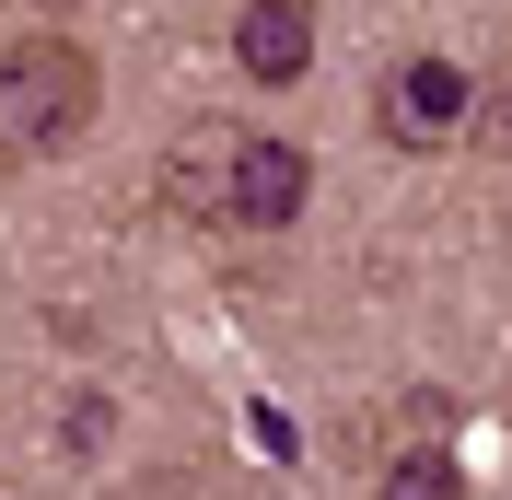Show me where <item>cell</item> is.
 Wrapping results in <instances>:
<instances>
[{"label":"cell","mask_w":512,"mask_h":500,"mask_svg":"<svg viewBox=\"0 0 512 500\" xmlns=\"http://www.w3.org/2000/svg\"><path fill=\"white\" fill-rule=\"evenodd\" d=\"M489 140H501V152H512V70H501V82H489Z\"/></svg>","instance_id":"7"},{"label":"cell","mask_w":512,"mask_h":500,"mask_svg":"<svg viewBox=\"0 0 512 500\" xmlns=\"http://www.w3.org/2000/svg\"><path fill=\"white\" fill-rule=\"evenodd\" d=\"M303 198H315V163L291 152V140H233V233H291V221H303Z\"/></svg>","instance_id":"2"},{"label":"cell","mask_w":512,"mask_h":500,"mask_svg":"<svg viewBox=\"0 0 512 500\" xmlns=\"http://www.w3.org/2000/svg\"><path fill=\"white\" fill-rule=\"evenodd\" d=\"M466 105H478V82L454 59H408L384 82V128H396V140H443V128H466Z\"/></svg>","instance_id":"4"},{"label":"cell","mask_w":512,"mask_h":500,"mask_svg":"<svg viewBox=\"0 0 512 500\" xmlns=\"http://www.w3.org/2000/svg\"><path fill=\"white\" fill-rule=\"evenodd\" d=\"M233 70H245V82H303V70H315V12H303V0H245Z\"/></svg>","instance_id":"3"},{"label":"cell","mask_w":512,"mask_h":500,"mask_svg":"<svg viewBox=\"0 0 512 500\" xmlns=\"http://www.w3.org/2000/svg\"><path fill=\"white\" fill-rule=\"evenodd\" d=\"M384 500H466V466L443 442H408V454H384Z\"/></svg>","instance_id":"6"},{"label":"cell","mask_w":512,"mask_h":500,"mask_svg":"<svg viewBox=\"0 0 512 500\" xmlns=\"http://www.w3.org/2000/svg\"><path fill=\"white\" fill-rule=\"evenodd\" d=\"M233 140H245V128H187V140L163 152V210L222 221L233 210Z\"/></svg>","instance_id":"5"},{"label":"cell","mask_w":512,"mask_h":500,"mask_svg":"<svg viewBox=\"0 0 512 500\" xmlns=\"http://www.w3.org/2000/svg\"><path fill=\"white\" fill-rule=\"evenodd\" d=\"M105 105L94 59L70 47V35H24V47H0V152H59L82 140Z\"/></svg>","instance_id":"1"}]
</instances>
